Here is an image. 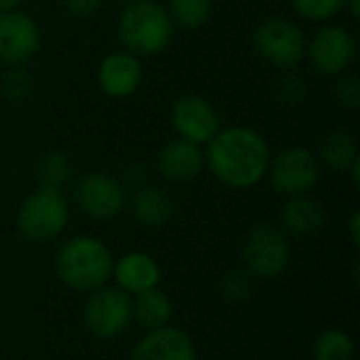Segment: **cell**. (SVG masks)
Instances as JSON below:
<instances>
[{"label": "cell", "instance_id": "obj_14", "mask_svg": "<svg viewBox=\"0 0 360 360\" xmlns=\"http://www.w3.org/2000/svg\"><path fill=\"white\" fill-rule=\"evenodd\" d=\"M156 167L160 175L169 181H177V184L192 181L205 169V150L198 143H192L181 137H173L158 152Z\"/></svg>", "mask_w": 360, "mask_h": 360}, {"label": "cell", "instance_id": "obj_33", "mask_svg": "<svg viewBox=\"0 0 360 360\" xmlns=\"http://www.w3.org/2000/svg\"><path fill=\"white\" fill-rule=\"evenodd\" d=\"M348 173L352 175V181H354V186H359L360 184V156H356V158L352 160V165L348 167Z\"/></svg>", "mask_w": 360, "mask_h": 360}, {"label": "cell", "instance_id": "obj_25", "mask_svg": "<svg viewBox=\"0 0 360 360\" xmlns=\"http://www.w3.org/2000/svg\"><path fill=\"white\" fill-rule=\"evenodd\" d=\"M314 356L316 360H350L352 340L338 329H327L319 335L314 344Z\"/></svg>", "mask_w": 360, "mask_h": 360}, {"label": "cell", "instance_id": "obj_24", "mask_svg": "<svg viewBox=\"0 0 360 360\" xmlns=\"http://www.w3.org/2000/svg\"><path fill=\"white\" fill-rule=\"evenodd\" d=\"M274 95L283 105H297L308 95V82L302 72L295 68L281 70V74L274 80Z\"/></svg>", "mask_w": 360, "mask_h": 360}, {"label": "cell", "instance_id": "obj_6", "mask_svg": "<svg viewBox=\"0 0 360 360\" xmlns=\"http://www.w3.org/2000/svg\"><path fill=\"white\" fill-rule=\"evenodd\" d=\"M272 188L285 196L308 194L321 177V160L306 146H289L270 156L268 173Z\"/></svg>", "mask_w": 360, "mask_h": 360}, {"label": "cell", "instance_id": "obj_3", "mask_svg": "<svg viewBox=\"0 0 360 360\" xmlns=\"http://www.w3.org/2000/svg\"><path fill=\"white\" fill-rule=\"evenodd\" d=\"M112 266L108 247L93 236H74L63 243L55 255V272L59 281L76 291L101 287L110 278Z\"/></svg>", "mask_w": 360, "mask_h": 360}, {"label": "cell", "instance_id": "obj_23", "mask_svg": "<svg viewBox=\"0 0 360 360\" xmlns=\"http://www.w3.org/2000/svg\"><path fill=\"white\" fill-rule=\"evenodd\" d=\"M34 91V80L30 72L21 65H11L0 74V95L11 103L25 101Z\"/></svg>", "mask_w": 360, "mask_h": 360}, {"label": "cell", "instance_id": "obj_11", "mask_svg": "<svg viewBox=\"0 0 360 360\" xmlns=\"http://www.w3.org/2000/svg\"><path fill=\"white\" fill-rule=\"evenodd\" d=\"M131 300L124 291L112 287L93 289L86 300L84 321L91 333L97 338H116L120 335L131 321Z\"/></svg>", "mask_w": 360, "mask_h": 360}, {"label": "cell", "instance_id": "obj_17", "mask_svg": "<svg viewBox=\"0 0 360 360\" xmlns=\"http://www.w3.org/2000/svg\"><path fill=\"white\" fill-rule=\"evenodd\" d=\"M281 224L287 232L304 236L312 234L325 224V209L321 207L319 200H314L308 194L300 196H289L281 211Z\"/></svg>", "mask_w": 360, "mask_h": 360}, {"label": "cell", "instance_id": "obj_32", "mask_svg": "<svg viewBox=\"0 0 360 360\" xmlns=\"http://www.w3.org/2000/svg\"><path fill=\"white\" fill-rule=\"evenodd\" d=\"M344 11H346L352 19H359L360 0H344Z\"/></svg>", "mask_w": 360, "mask_h": 360}, {"label": "cell", "instance_id": "obj_8", "mask_svg": "<svg viewBox=\"0 0 360 360\" xmlns=\"http://www.w3.org/2000/svg\"><path fill=\"white\" fill-rule=\"evenodd\" d=\"M74 200L76 207L86 217L97 221H108L122 213L127 205V190L118 177L110 173L93 171L76 181Z\"/></svg>", "mask_w": 360, "mask_h": 360}, {"label": "cell", "instance_id": "obj_10", "mask_svg": "<svg viewBox=\"0 0 360 360\" xmlns=\"http://www.w3.org/2000/svg\"><path fill=\"white\" fill-rule=\"evenodd\" d=\"M169 118L177 137L198 146H207L213 139V135L221 129L213 103L202 95H194V93L177 97L171 105Z\"/></svg>", "mask_w": 360, "mask_h": 360}, {"label": "cell", "instance_id": "obj_30", "mask_svg": "<svg viewBox=\"0 0 360 360\" xmlns=\"http://www.w3.org/2000/svg\"><path fill=\"white\" fill-rule=\"evenodd\" d=\"M143 179V169L141 167H129V169H124V181L122 184H133V186H137L139 181Z\"/></svg>", "mask_w": 360, "mask_h": 360}, {"label": "cell", "instance_id": "obj_20", "mask_svg": "<svg viewBox=\"0 0 360 360\" xmlns=\"http://www.w3.org/2000/svg\"><path fill=\"white\" fill-rule=\"evenodd\" d=\"M316 156L321 165H327L333 171H348L352 160L359 156L356 139L346 129H333L323 137Z\"/></svg>", "mask_w": 360, "mask_h": 360}, {"label": "cell", "instance_id": "obj_27", "mask_svg": "<svg viewBox=\"0 0 360 360\" xmlns=\"http://www.w3.org/2000/svg\"><path fill=\"white\" fill-rule=\"evenodd\" d=\"M333 99L346 110H356L360 105V78L356 74H340L333 84Z\"/></svg>", "mask_w": 360, "mask_h": 360}, {"label": "cell", "instance_id": "obj_31", "mask_svg": "<svg viewBox=\"0 0 360 360\" xmlns=\"http://www.w3.org/2000/svg\"><path fill=\"white\" fill-rule=\"evenodd\" d=\"M350 238L359 247L360 245V211H354L350 217Z\"/></svg>", "mask_w": 360, "mask_h": 360}, {"label": "cell", "instance_id": "obj_16", "mask_svg": "<svg viewBox=\"0 0 360 360\" xmlns=\"http://www.w3.org/2000/svg\"><path fill=\"white\" fill-rule=\"evenodd\" d=\"M112 270L118 287L124 293H135V295L154 289L160 278L158 264L148 253H129L120 257L116 266H112Z\"/></svg>", "mask_w": 360, "mask_h": 360}, {"label": "cell", "instance_id": "obj_26", "mask_svg": "<svg viewBox=\"0 0 360 360\" xmlns=\"http://www.w3.org/2000/svg\"><path fill=\"white\" fill-rule=\"evenodd\" d=\"M297 17L312 23H329L344 11V0H289Z\"/></svg>", "mask_w": 360, "mask_h": 360}, {"label": "cell", "instance_id": "obj_22", "mask_svg": "<svg viewBox=\"0 0 360 360\" xmlns=\"http://www.w3.org/2000/svg\"><path fill=\"white\" fill-rule=\"evenodd\" d=\"M169 17L184 30H196L211 19L213 0H169Z\"/></svg>", "mask_w": 360, "mask_h": 360}, {"label": "cell", "instance_id": "obj_12", "mask_svg": "<svg viewBox=\"0 0 360 360\" xmlns=\"http://www.w3.org/2000/svg\"><path fill=\"white\" fill-rule=\"evenodd\" d=\"M40 42V25L32 15L19 8L0 13V61L23 65L38 53Z\"/></svg>", "mask_w": 360, "mask_h": 360}, {"label": "cell", "instance_id": "obj_9", "mask_svg": "<svg viewBox=\"0 0 360 360\" xmlns=\"http://www.w3.org/2000/svg\"><path fill=\"white\" fill-rule=\"evenodd\" d=\"M243 257L253 276H276L289 264V243L276 226L259 224L247 234Z\"/></svg>", "mask_w": 360, "mask_h": 360}, {"label": "cell", "instance_id": "obj_15", "mask_svg": "<svg viewBox=\"0 0 360 360\" xmlns=\"http://www.w3.org/2000/svg\"><path fill=\"white\" fill-rule=\"evenodd\" d=\"M131 360H196V352L186 333L162 327L150 331L135 346Z\"/></svg>", "mask_w": 360, "mask_h": 360}, {"label": "cell", "instance_id": "obj_35", "mask_svg": "<svg viewBox=\"0 0 360 360\" xmlns=\"http://www.w3.org/2000/svg\"><path fill=\"white\" fill-rule=\"evenodd\" d=\"M124 2H137V0H124Z\"/></svg>", "mask_w": 360, "mask_h": 360}, {"label": "cell", "instance_id": "obj_7", "mask_svg": "<svg viewBox=\"0 0 360 360\" xmlns=\"http://www.w3.org/2000/svg\"><path fill=\"white\" fill-rule=\"evenodd\" d=\"M306 55L319 74L340 76L352 65L356 42L348 27L340 23H323L310 40H306Z\"/></svg>", "mask_w": 360, "mask_h": 360}, {"label": "cell", "instance_id": "obj_18", "mask_svg": "<svg viewBox=\"0 0 360 360\" xmlns=\"http://www.w3.org/2000/svg\"><path fill=\"white\" fill-rule=\"evenodd\" d=\"M131 211L139 224L158 228L173 217V198L162 188L141 186L131 196Z\"/></svg>", "mask_w": 360, "mask_h": 360}, {"label": "cell", "instance_id": "obj_13", "mask_svg": "<svg viewBox=\"0 0 360 360\" xmlns=\"http://www.w3.org/2000/svg\"><path fill=\"white\" fill-rule=\"evenodd\" d=\"M143 80L141 59L129 51L108 53L97 68V84L99 89L114 99L131 97Z\"/></svg>", "mask_w": 360, "mask_h": 360}, {"label": "cell", "instance_id": "obj_5", "mask_svg": "<svg viewBox=\"0 0 360 360\" xmlns=\"http://www.w3.org/2000/svg\"><path fill=\"white\" fill-rule=\"evenodd\" d=\"M70 217L68 200L57 190H34L17 211L19 232L34 243H46L61 234Z\"/></svg>", "mask_w": 360, "mask_h": 360}, {"label": "cell", "instance_id": "obj_19", "mask_svg": "<svg viewBox=\"0 0 360 360\" xmlns=\"http://www.w3.org/2000/svg\"><path fill=\"white\" fill-rule=\"evenodd\" d=\"M171 312H173V306L169 297L158 289L141 291L137 293L135 302H131V316L148 331L167 327Z\"/></svg>", "mask_w": 360, "mask_h": 360}, {"label": "cell", "instance_id": "obj_29", "mask_svg": "<svg viewBox=\"0 0 360 360\" xmlns=\"http://www.w3.org/2000/svg\"><path fill=\"white\" fill-rule=\"evenodd\" d=\"M61 2H63L65 13L76 19H91L105 4V0H61Z\"/></svg>", "mask_w": 360, "mask_h": 360}, {"label": "cell", "instance_id": "obj_21", "mask_svg": "<svg viewBox=\"0 0 360 360\" xmlns=\"http://www.w3.org/2000/svg\"><path fill=\"white\" fill-rule=\"evenodd\" d=\"M72 160L59 152V150H49L44 152L38 162H36V181L38 188H46V190H57L61 192L70 181H72Z\"/></svg>", "mask_w": 360, "mask_h": 360}, {"label": "cell", "instance_id": "obj_4", "mask_svg": "<svg viewBox=\"0 0 360 360\" xmlns=\"http://www.w3.org/2000/svg\"><path fill=\"white\" fill-rule=\"evenodd\" d=\"M253 49L266 63L289 70L304 59L306 36L293 19L268 17L253 30Z\"/></svg>", "mask_w": 360, "mask_h": 360}, {"label": "cell", "instance_id": "obj_2", "mask_svg": "<svg viewBox=\"0 0 360 360\" xmlns=\"http://www.w3.org/2000/svg\"><path fill=\"white\" fill-rule=\"evenodd\" d=\"M118 38L122 49L135 57H154L169 49L175 38V23L169 11L156 0L127 2L118 17Z\"/></svg>", "mask_w": 360, "mask_h": 360}, {"label": "cell", "instance_id": "obj_34", "mask_svg": "<svg viewBox=\"0 0 360 360\" xmlns=\"http://www.w3.org/2000/svg\"><path fill=\"white\" fill-rule=\"evenodd\" d=\"M23 0H0V13H6V11H13L21 4Z\"/></svg>", "mask_w": 360, "mask_h": 360}, {"label": "cell", "instance_id": "obj_28", "mask_svg": "<svg viewBox=\"0 0 360 360\" xmlns=\"http://www.w3.org/2000/svg\"><path fill=\"white\" fill-rule=\"evenodd\" d=\"M221 293L224 297L232 300V302H245L251 297L253 293V278L249 272L243 270H232L230 274H226L221 278Z\"/></svg>", "mask_w": 360, "mask_h": 360}, {"label": "cell", "instance_id": "obj_1", "mask_svg": "<svg viewBox=\"0 0 360 360\" xmlns=\"http://www.w3.org/2000/svg\"><path fill=\"white\" fill-rule=\"evenodd\" d=\"M270 156V146L259 131L232 124L219 129L207 143L205 167L224 186L247 190L266 177Z\"/></svg>", "mask_w": 360, "mask_h": 360}]
</instances>
